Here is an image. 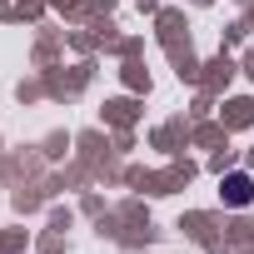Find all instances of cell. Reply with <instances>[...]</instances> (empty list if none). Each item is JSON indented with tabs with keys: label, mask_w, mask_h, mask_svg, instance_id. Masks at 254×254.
Wrapping results in <instances>:
<instances>
[{
	"label": "cell",
	"mask_w": 254,
	"mask_h": 254,
	"mask_svg": "<svg viewBox=\"0 0 254 254\" xmlns=\"http://www.w3.org/2000/svg\"><path fill=\"white\" fill-rule=\"evenodd\" d=\"M224 190H229V204H249V175H229Z\"/></svg>",
	"instance_id": "6da1fadb"
}]
</instances>
